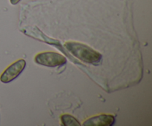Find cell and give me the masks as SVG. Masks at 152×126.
Masks as SVG:
<instances>
[{
  "instance_id": "cell-1",
  "label": "cell",
  "mask_w": 152,
  "mask_h": 126,
  "mask_svg": "<svg viewBox=\"0 0 152 126\" xmlns=\"http://www.w3.org/2000/svg\"><path fill=\"white\" fill-rule=\"evenodd\" d=\"M65 47L74 57L82 62L97 65L102 59V55L91 47L77 42H66Z\"/></svg>"
},
{
  "instance_id": "cell-2",
  "label": "cell",
  "mask_w": 152,
  "mask_h": 126,
  "mask_svg": "<svg viewBox=\"0 0 152 126\" xmlns=\"http://www.w3.org/2000/svg\"><path fill=\"white\" fill-rule=\"evenodd\" d=\"M34 60L38 65L50 67V68L61 66L66 64L67 62V59L63 55L51 51L38 53L34 58Z\"/></svg>"
},
{
  "instance_id": "cell-3",
  "label": "cell",
  "mask_w": 152,
  "mask_h": 126,
  "mask_svg": "<svg viewBox=\"0 0 152 126\" xmlns=\"http://www.w3.org/2000/svg\"><path fill=\"white\" fill-rule=\"evenodd\" d=\"M25 66H26L25 60L22 59H19L6 68L5 71L1 74L0 76V81L3 83H8L13 81L24 71Z\"/></svg>"
},
{
  "instance_id": "cell-4",
  "label": "cell",
  "mask_w": 152,
  "mask_h": 126,
  "mask_svg": "<svg viewBox=\"0 0 152 126\" xmlns=\"http://www.w3.org/2000/svg\"><path fill=\"white\" fill-rule=\"evenodd\" d=\"M115 123V117L111 114H100L86 120L84 126H112Z\"/></svg>"
},
{
  "instance_id": "cell-5",
  "label": "cell",
  "mask_w": 152,
  "mask_h": 126,
  "mask_svg": "<svg viewBox=\"0 0 152 126\" xmlns=\"http://www.w3.org/2000/svg\"><path fill=\"white\" fill-rule=\"evenodd\" d=\"M61 122L65 126H80L78 120L69 114H63L61 116Z\"/></svg>"
},
{
  "instance_id": "cell-6",
  "label": "cell",
  "mask_w": 152,
  "mask_h": 126,
  "mask_svg": "<svg viewBox=\"0 0 152 126\" xmlns=\"http://www.w3.org/2000/svg\"><path fill=\"white\" fill-rule=\"evenodd\" d=\"M20 1H21V0H10V3H11L12 4H13V5L18 4V3H19Z\"/></svg>"
}]
</instances>
